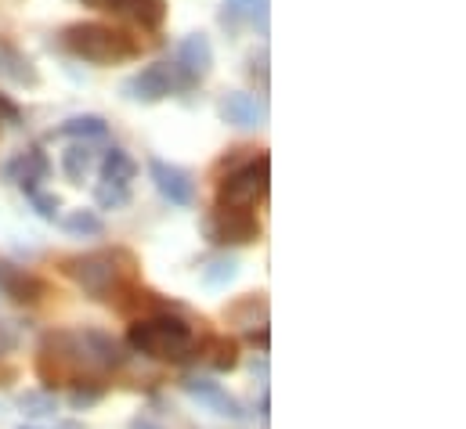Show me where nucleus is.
Listing matches in <instances>:
<instances>
[{
  "label": "nucleus",
  "instance_id": "1",
  "mask_svg": "<svg viewBox=\"0 0 466 429\" xmlns=\"http://www.w3.org/2000/svg\"><path fill=\"white\" fill-rule=\"evenodd\" d=\"M58 271L84 289V296L98 300V304H113L119 293L134 282H141V260L123 249H95V253H76V256H66L58 264Z\"/></svg>",
  "mask_w": 466,
  "mask_h": 429
},
{
  "label": "nucleus",
  "instance_id": "2",
  "mask_svg": "<svg viewBox=\"0 0 466 429\" xmlns=\"http://www.w3.org/2000/svg\"><path fill=\"white\" fill-rule=\"evenodd\" d=\"M55 47L87 65H123V62L141 58L145 40H137L134 33L119 25H106V22H69L58 29Z\"/></svg>",
  "mask_w": 466,
  "mask_h": 429
},
{
  "label": "nucleus",
  "instance_id": "3",
  "mask_svg": "<svg viewBox=\"0 0 466 429\" xmlns=\"http://www.w3.org/2000/svg\"><path fill=\"white\" fill-rule=\"evenodd\" d=\"M127 346L148 361H163V364H185L196 357V346H199V335L196 328L185 322L181 314H152V318H141L127 328Z\"/></svg>",
  "mask_w": 466,
  "mask_h": 429
},
{
  "label": "nucleus",
  "instance_id": "4",
  "mask_svg": "<svg viewBox=\"0 0 466 429\" xmlns=\"http://www.w3.org/2000/svg\"><path fill=\"white\" fill-rule=\"evenodd\" d=\"M36 375L44 383V390H55V386H76L84 379H98L87 354H84V343H80V332H69V328H58V332H47L40 339V354H36Z\"/></svg>",
  "mask_w": 466,
  "mask_h": 429
},
{
  "label": "nucleus",
  "instance_id": "5",
  "mask_svg": "<svg viewBox=\"0 0 466 429\" xmlns=\"http://www.w3.org/2000/svg\"><path fill=\"white\" fill-rule=\"evenodd\" d=\"M271 188V159L253 155L246 163L232 166L225 177H218V203L214 206H235V210H253L257 199H264Z\"/></svg>",
  "mask_w": 466,
  "mask_h": 429
},
{
  "label": "nucleus",
  "instance_id": "6",
  "mask_svg": "<svg viewBox=\"0 0 466 429\" xmlns=\"http://www.w3.org/2000/svg\"><path fill=\"white\" fill-rule=\"evenodd\" d=\"M199 231L210 245L218 249H235V245H249L260 238V220L253 210H235V206H214L199 220Z\"/></svg>",
  "mask_w": 466,
  "mask_h": 429
},
{
  "label": "nucleus",
  "instance_id": "7",
  "mask_svg": "<svg viewBox=\"0 0 466 429\" xmlns=\"http://www.w3.org/2000/svg\"><path fill=\"white\" fill-rule=\"evenodd\" d=\"M174 73H177V87H181V91L199 87V84L214 73V44H210L207 33H188V36L177 44Z\"/></svg>",
  "mask_w": 466,
  "mask_h": 429
},
{
  "label": "nucleus",
  "instance_id": "8",
  "mask_svg": "<svg viewBox=\"0 0 466 429\" xmlns=\"http://www.w3.org/2000/svg\"><path fill=\"white\" fill-rule=\"evenodd\" d=\"M177 87V73H174V62H152L145 65L141 73H134L127 84H123V98L137 102V105H159L167 102Z\"/></svg>",
  "mask_w": 466,
  "mask_h": 429
},
{
  "label": "nucleus",
  "instance_id": "9",
  "mask_svg": "<svg viewBox=\"0 0 466 429\" xmlns=\"http://www.w3.org/2000/svg\"><path fill=\"white\" fill-rule=\"evenodd\" d=\"M148 177H152L156 192H159L170 206L188 210V206L196 203V181H192V174H188L185 166H177V163H167V159L152 155V159H148Z\"/></svg>",
  "mask_w": 466,
  "mask_h": 429
},
{
  "label": "nucleus",
  "instance_id": "10",
  "mask_svg": "<svg viewBox=\"0 0 466 429\" xmlns=\"http://www.w3.org/2000/svg\"><path fill=\"white\" fill-rule=\"evenodd\" d=\"M0 177L7 181V185H18L25 195H33V192H40V185L51 177V159H47V152L44 148H25V152H15L4 166H0Z\"/></svg>",
  "mask_w": 466,
  "mask_h": 429
},
{
  "label": "nucleus",
  "instance_id": "11",
  "mask_svg": "<svg viewBox=\"0 0 466 429\" xmlns=\"http://www.w3.org/2000/svg\"><path fill=\"white\" fill-rule=\"evenodd\" d=\"M84 7H95V11H109V15H116L123 22H134V25H141V29H148V33H156V29H163V22H167V0H80Z\"/></svg>",
  "mask_w": 466,
  "mask_h": 429
},
{
  "label": "nucleus",
  "instance_id": "12",
  "mask_svg": "<svg viewBox=\"0 0 466 429\" xmlns=\"http://www.w3.org/2000/svg\"><path fill=\"white\" fill-rule=\"evenodd\" d=\"M0 293L18 307H36L51 293V285L40 274H33V271H25V267H18V264L0 256Z\"/></svg>",
  "mask_w": 466,
  "mask_h": 429
},
{
  "label": "nucleus",
  "instance_id": "13",
  "mask_svg": "<svg viewBox=\"0 0 466 429\" xmlns=\"http://www.w3.org/2000/svg\"><path fill=\"white\" fill-rule=\"evenodd\" d=\"M181 390H185L192 401H199L203 408H210L214 415H221V419H232V423H242V419H246L242 404L235 401L221 383H214L210 375H185V379H181Z\"/></svg>",
  "mask_w": 466,
  "mask_h": 429
},
{
  "label": "nucleus",
  "instance_id": "14",
  "mask_svg": "<svg viewBox=\"0 0 466 429\" xmlns=\"http://www.w3.org/2000/svg\"><path fill=\"white\" fill-rule=\"evenodd\" d=\"M218 115H221V123H228L235 130H260L268 123V102L253 98L246 91H232V95L221 98Z\"/></svg>",
  "mask_w": 466,
  "mask_h": 429
},
{
  "label": "nucleus",
  "instance_id": "15",
  "mask_svg": "<svg viewBox=\"0 0 466 429\" xmlns=\"http://www.w3.org/2000/svg\"><path fill=\"white\" fill-rule=\"evenodd\" d=\"M80 343H84V354H87L95 375L113 372V368H123L127 357H130L116 335H109V332H102V328H84V332H80Z\"/></svg>",
  "mask_w": 466,
  "mask_h": 429
},
{
  "label": "nucleus",
  "instance_id": "16",
  "mask_svg": "<svg viewBox=\"0 0 466 429\" xmlns=\"http://www.w3.org/2000/svg\"><path fill=\"white\" fill-rule=\"evenodd\" d=\"M113 311H116V314H123V318H134V322H141V318H152V314L174 311V304H170V300H163L159 293H152L148 285L134 282V285H127V289L119 293L116 300H113Z\"/></svg>",
  "mask_w": 466,
  "mask_h": 429
},
{
  "label": "nucleus",
  "instance_id": "17",
  "mask_svg": "<svg viewBox=\"0 0 466 429\" xmlns=\"http://www.w3.org/2000/svg\"><path fill=\"white\" fill-rule=\"evenodd\" d=\"M196 357L210 372H232V368H238V339H232V335H199Z\"/></svg>",
  "mask_w": 466,
  "mask_h": 429
},
{
  "label": "nucleus",
  "instance_id": "18",
  "mask_svg": "<svg viewBox=\"0 0 466 429\" xmlns=\"http://www.w3.org/2000/svg\"><path fill=\"white\" fill-rule=\"evenodd\" d=\"M0 80H7L15 87H40L36 65L25 58V51H18L7 40H0Z\"/></svg>",
  "mask_w": 466,
  "mask_h": 429
},
{
  "label": "nucleus",
  "instance_id": "19",
  "mask_svg": "<svg viewBox=\"0 0 466 429\" xmlns=\"http://www.w3.org/2000/svg\"><path fill=\"white\" fill-rule=\"evenodd\" d=\"M51 137H69V141H102L109 137V123L95 112H84V115H69L66 123H58L51 130Z\"/></svg>",
  "mask_w": 466,
  "mask_h": 429
},
{
  "label": "nucleus",
  "instance_id": "20",
  "mask_svg": "<svg viewBox=\"0 0 466 429\" xmlns=\"http://www.w3.org/2000/svg\"><path fill=\"white\" fill-rule=\"evenodd\" d=\"M98 170H102V185H116V188H130V181L137 177V163H134V155L123 152V148H116V145L102 155Z\"/></svg>",
  "mask_w": 466,
  "mask_h": 429
},
{
  "label": "nucleus",
  "instance_id": "21",
  "mask_svg": "<svg viewBox=\"0 0 466 429\" xmlns=\"http://www.w3.org/2000/svg\"><path fill=\"white\" fill-rule=\"evenodd\" d=\"M199 278H203V285H210V289H225V285H232L235 278H238V260H235L232 253H214V256L199 267Z\"/></svg>",
  "mask_w": 466,
  "mask_h": 429
},
{
  "label": "nucleus",
  "instance_id": "22",
  "mask_svg": "<svg viewBox=\"0 0 466 429\" xmlns=\"http://www.w3.org/2000/svg\"><path fill=\"white\" fill-rule=\"evenodd\" d=\"M232 324H242L246 332L253 328V324H268V300H264V293H253V296H242L238 304L228 307V314H225Z\"/></svg>",
  "mask_w": 466,
  "mask_h": 429
},
{
  "label": "nucleus",
  "instance_id": "23",
  "mask_svg": "<svg viewBox=\"0 0 466 429\" xmlns=\"http://www.w3.org/2000/svg\"><path fill=\"white\" fill-rule=\"evenodd\" d=\"M91 166H95V152H91L87 141H76V145H69L62 152V174L69 177V185H84V177L91 174Z\"/></svg>",
  "mask_w": 466,
  "mask_h": 429
},
{
  "label": "nucleus",
  "instance_id": "24",
  "mask_svg": "<svg viewBox=\"0 0 466 429\" xmlns=\"http://www.w3.org/2000/svg\"><path fill=\"white\" fill-rule=\"evenodd\" d=\"M62 231L73 238H102L106 234V220L95 210H73L69 216H62Z\"/></svg>",
  "mask_w": 466,
  "mask_h": 429
},
{
  "label": "nucleus",
  "instance_id": "25",
  "mask_svg": "<svg viewBox=\"0 0 466 429\" xmlns=\"http://www.w3.org/2000/svg\"><path fill=\"white\" fill-rule=\"evenodd\" d=\"M18 408H22V415H29V419H51V415L58 412V397H55L51 390H25V394L18 397Z\"/></svg>",
  "mask_w": 466,
  "mask_h": 429
},
{
  "label": "nucleus",
  "instance_id": "26",
  "mask_svg": "<svg viewBox=\"0 0 466 429\" xmlns=\"http://www.w3.org/2000/svg\"><path fill=\"white\" fill-rule=\"evenodd\" d=\"M102 397H106V383H102V379H84V383L73 386L69 404H73L76 412H87V408H95Z\"/></svg>",
  "mask_w": 466,
  "mask_h": 429
},
{
  "label": "nucleus",
  "instance_id": "27",
  "mask_svg": "<svg viewBox=\"0 0 466 429\" xmlns=\"http://www.w3.org/2000/svg\"><path fill=\"white\" fill-rule=\"evenodd\" d=\"M95 203L98 210H127L130 206V188H116V185H98L95 188Z\"/></svg>",
  "mask_w": 466,
  "mask_h": 429
},
{
  "label": "nucleus",
  "instance_id": "28",
  "mask_svg": "<svg viewBox=\"0 0 466 429\" xmlns=\"http://www.w3.org/2000/svg\"><path fill=\"white\" fill-rule=\"evenodd\" d=\"M29 206H33V214L40 216V220H51V224H55V220H58V210H62V199L40 188V192L29 195Z\"/></svg>",
  "mask_w": 466,
  "mask_h": 429
},
{
  "label": "nucleus",
  "instance_id": "29",
  "mask_svg": "<svg viewBox=\"0 0 466 429\" xmlns=\"http://www.w3.org/2000/svg\"><path fill=\"white\" fill-rule=\"evenodd\" d=\"M271 0H253V7H249V18L246 22H253L257 25V33L260 36H268V22H271Z\"/></svg>",
  "mask_w": 466,
  "mask_h": 429
},
{
  "label": "nucleus",
  "instance_id": "30",
  "mask_svg": "<svg viewBox=\"0 0 466 429\" xmlns=\"http://www.w3.org/2000/svg\"><path fill=\"white\" fill-rule=\"evenodd\" d=\"M253 0H225V22H246Z\"/></svg>",
  "mask_w": 466,
  "mask_h": 429
},
{
  "label": "nucleus",
  "instance_id": "31",
  "mask_svg": "<svg viewBox=\"0 0 466 429\" xmlns=\"http://www.w3.org/2000/svg\"><path fill=\"white\" fill-rule=\"evenodd\" d=\"M0 123H7V126H18L22 123V108L15 105L7 95H0Z\"/></svg>",
  "mask_w": 466,
  "mask_h": 429
},
{
  "label": "nucleus",
  "instance_id": "32",
  "mask_svg": "<svg viewBox=\"0 0 466 429\" xmlns=\"http://www.w3.org/2000/svg\"><path fill=\"white\" fill-rule=\"evenodd\" d=\"M15 346H18V332H15V324L0 322V357H4L7 350H15Z\"/></svg>",
  "mask_w": 466,
  "mask_h": 429
},
{
  "label": "nucleus",
  "instance_id": "33",
  "mask_svg": "<svg viewBox=\"0 0 466 429\" xmlns=\"http://www.w3.org/2000/svg\"><path fill=\"white\" fill-rule=\"evenodd\" d=\"M249 73H253V76H257V73H260V80H264V84H268V55H264V51H260V55H253V58H249Z\"/></svg>",
  "mask_w": 466,
  "mask_h": 429
},
{
  "label": "nucleus",
  "instance_id": "34",
  "mask_svg": "<svg viewBox=\"0 0 466 429\" xmlns=\"http://www.w3.org/2000/svg\"><path fill=\"white\" fill-rule=\"evenodd\" d=\"M18 379V372H15V364H7V361H0V390H7L11 383Z\"/></svg>",
  "mask_w": 466,
  "mask_h": 429
},
{
  "label": "nucleus",
  "instance_id": "35",
  "mask_svg": "<svg viewBox=\"0 0 466 429\" xmlns=\"http://www.w3.org/2000/svg\"><path fill=\"white\" fill-rule=\"evenodd\" d=\"M130 429H163L159 423H152L148 415H137V419H130Z\"/></svg>",
  "mask_w": 466,
  "mask_h": 429
},
{
  "label": "nucleus",
  "instance_id": "36",
  "mask_svg": "<svg viewBox=\"0 0 466 429\" xmlns=\"http://www.w3.org/2000/svg\"><path fill=\"white\" fill-rule=\"evenodd\" d=\"M249 368H253V375H260V379H268V361H264V354H260V357H257V361H253Z\"/></svg>",
  "mask_w": 466,
  "mask_h": 429
},
{
  "label": "nucleus",
  "instance_id": "37",
  "mask_svg": "<svg viewBox=\"0 0 466 429\" xmlns=\"http://www.w3.org/2000/svg\"><path fill=\"white\" fill-rule=\"evenodd\" d=\"M268 404H271V401H268V390H264V394H260V423H264V426H268Z\"/></svg>",
  "mask_w": 466,
  "mask_h": 429
},
{
  "label": "nucleus",
  "instance_id": "38",
  "mask_svg": "<svg viewBox=\"0 0 466 429\" xmlns=\"http://www.w3.org/2000/svg\"><path fill=\"white\" fill-rule=\"evenodd\" d=\"M55 429H84V426H80V423H58Z\"/></svg>",
  "mask_w": 466,
  "mask_h": 429
},
{
  "label": "nucleus",
  "instance_id": "39",
  "mask_svg": "<svg viewBox=\"0 0 466 429\" xmlns=\"http://www.w3.org/2000/svg\"><path fill=\"white\" fill-rule=\"evenodd\" d=\"M18 429H36V426H18Z\"/></svg>",
  "mask_w": 466,
  "mask_h": 429
}]
</instances>
